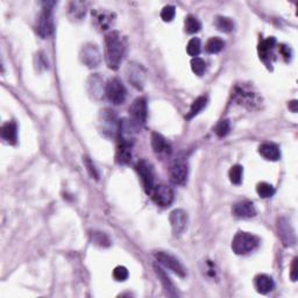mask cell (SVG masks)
<instances>
[{
    "label": "cell",
    "instance_id": "obj_1",
    "mask_svg": "<svg viewBox=\"0 0 298 298\" xmlns=\"http://www.w3.org/2000/svg\"><path fill=\"white\" fill-rule=\"evenodd\" d=\"M126 51L125 39L119 31H111L105 37V61L107 67L117 70Z\"/></svg>",
    "mask_w": 298,
    "mask_h": 298
},
{
    "label": "cell",
    "instance_id": "obj_2",
    "mask_svg": "<svg viewBox=\"0 0 298 298\" xmlns=\"http://www.w3.org/2000/svg\"><path fill=\"white\" fill-rule=\"evenodd\" d=\"M259 238L247 232H238L232 241V249L238 255H245L253 252L259 246Z\"/></svg>",
    "mask_w": 298,
    "mask_h": 298
},
{
    "label": "cell",
    "instance_id": "obj_3",
    "mask_svg": "<svg viewBox=\"0 0 298 298\" xmlns=\"http://www.w3.org/2000/svg\"><path fill=\"white\" fill-rule=\"evenodd\" d=\"M105 94L110 102L114 105L122 104L126 99V89L121 81L118 78H112L106 83L105 85Z\"/></svg>",
    "mask_w": 298,
    "mask_h": 298
},
{
    "label": "cell",
    "instance_id": "obj_4",
    "mask_svg": "<svg viewBox=\"0 0 298 298\" xmlns=\"http://www.w3.org/2000/svg\"><path fill=\"white\" fill-rule=\"evenodd\" d=\"M136 171L139 174L140 179H141L142 185L145 188V191L148 194H151L154 189V169L153 165L150 164L146 160H141L137 162L136 164Z\"/></svg>",
    "mask_w": 298,
    "mask_h": 298
},
{
    "label": "cell",
    "instance_id": "obj_5",
    "mask_svg": "<svg viewBox=\"0 0 298 298\" xmlns=\"http://www.w3.org/2000/svg\"><path fill=\"white\" fill-rule=\"evenodd\" d=\"M81 61L88 68H97L102 62V54L96 45L88 44L82 48L81 54Z\"/></svg>",
    "mask_w": 298,
    "mask_h": 298
},
{
    "label": "cell",
    "instance_id": "obj_6",
    "mask_svg": "<svg viewBox=\"0 0 298 298\" xmlns=\"http://www.w3.org/2000/svg\"><path fill=\"white\" fill-rule=\"evenodd\" d=\"M131 121L139 127L143 125L147 119V102L145 98H136L130 106Z\"/></svg>",
    "mask_w": 298,
    "mask_h": 298
},
{
    "label": "cell",
    "instance_id": "obj_7",
    "mask_svg": "<svg viewBox=\"0 0 298 298\" xmlns=\"http://www.w3.org/2000/svg\"><path fill=\"white\" fill-rule=\"evenodd\" d=\"M155 257H156V260L161 263V265L164 266L165 268L170 269L173 273L179 275V276L180 277L185 276V274H186L185 268L183 267L182 263H180L179 261L177 260L175 256H173L171 254L164 253V252H159V253L155 254Z\"/></svg>",
    "mask_w": 298,
    "mask_h": 298
},
{
    "label": "cell",
    "instance_id": "obj_8",
    "mask_svg": "<svg viewBox=\"0 0 298 298\" xmlns=\"http://www.w3.org/2000/svg\"><path fill=\"white\" fill-rule=\"evenodd\" d=\"M151 197L157 205L169 206L174 200V191L168 185H157L154 186L153 191H151Z\"/></svg>",
    "mask_w": 298,
    "mask_h": 298
},
{
    "label": "cell",
    "instance_id": "obj_9",
    "mask_svg": "<svg viewBox=\"0 0 298 298\" xmlns=\"http://www.w3.org/2000/svg\"><path fill=\"white\" fill-rule=\"evenodd\" d=\"M37 33L41 37H48L53 33V14L50 7H45L37 20Z\"/></svg>",
    "mask_w": 298,
    "mask_h": 298
},
{
    "label": "cell",
    "instance_id": "obj_10",
    "mask_svg": "<svg viewBox=\"0 0 298 298\" xmlns=\"http://www.w3.org/2000/svg\"><path fill=\"white\" fill-rule=\"evenodd\" d=\"M169 220H170V225L171 228H173L175 236H179V234H182L186 228L188 216H186L184 211L180 210V209H177V210H174L171 212L170 217H169Z\"/></svg>",
    "mask_w": 298,
    "mask_h": 298
},
{
    "label": "cell",
    "instance_id": "obj_11",
    "mask_svg": "<svg viewBox=\"0 0 298 298\" xmlns=\"http://www.w3.org/2000/svg\"><path fill=\"white\" fill-rule=\"evenodd\" d=\"M232 211H233L234 216L240 218V219H249V218L256 216V209H255L253 203L248 202V200L236 203Z\"/></svg>",
    "mask_w": 298,
    "mask_h": 298
},
{
    "label": "cell",
    "instance_id": "obj_12",
    "mask_svg": "<svg viewBox=\"0 0 298 298\" xmlns=\"http://www.w3.org/2000/svg\"><path fill=\"white\" fill-rule=\"evenodd\" d=\"M188 165L185 162H175L170 170V179L174 184L183 185L188 179Z\"/></svg>",
    "mask_w": 298,
    "mask_h": 298
},
{
    "label": "cell",
    "instance_id": "obj_13",
    "mask_svg": "<svg viewBox=\"0 0 298 298\" xmlns=\"http://www.w3.org/2000/svg\"><path fill=\"white\" fill-rule=\"evenodd\" d=\"M279 236L285 246L295 245L296 238H295L294 230L291 228L290 224L284 218H281L279 220Z\"/></svg>",
    "mask_w": 298,
    "mask_h": 298
},
{
    "label": "cell",
    "instance_id": "obj_14",
    "mask_svg": "<svg viewBox=\"0 0 298 298\" xmlns=\"http://www.w3.org/2000/svg\"><path fill=\"white\" fill-rule=\"evenodd\" d=\"M102 112V124L103 127H104V132H108L112 135L118 134L119 121L117 120V116L113 113V111L105 110Z\"/></svg>",
    "mask_w": 298,
    "mask_h": 298
},
{
    "label": "cell",
    "instance_id": "obj_15",
    "mask_svg": "<svg viewBox=\"0 0 298 298\" xmlns=\"http://www.w3.org/2000/svg\"><path fill=\"white\" fill-rule=\"evenodd\" d=\"M128 79L134 87H136L137 89H142L143 83H145L146 78V74L145 70L140 67L139 64H132L128 65Z\"/></svg>",
    "mask_w": 298,
    "mask_h": 298
},
{
    "label": "cell",
    "instance_id": "obj_16",
    "mask_svg": "<svg viewBox=\"0 0 298 298\" xmlns=\"http://www.w3.org/2000/svg\"><path fill=\"white\" fill-rule=\"evenodd\" d=\"M259 153L261 156L265 157L268 161H277L281 157L280 149L274 143H262L259 147Z\"/></svg>",
    "mask_w": 298,
    "mask_h": 298
},
{
    "label": "cell",
    "instance_id": "obj_17",
    "mask_svg": "<svg viewBox=\"0 0 298 298\" xmlns=\"http://www.w3.org/2000/svg\"><path fill=\"white\" fill-rule=\"evenodd\" d=\"M275 45H276V39H275V37H268V39L263 40L259 45L260 59L262 60L263 62L268 63V60H270V57L273 56V50Z\"/></svg>",
    "mask_w": 298,
    "mask_h": 298
},
{
    "label": "cell",
    "instance_id": "obj_18",
    "mask_svg": "<svg viewBox=\"0 0 298 298\" xmlns=\"http://www.w3.org/2000/svg\"><path fill=\"white\" fill-rule=\"evenodd\" d=\"M274 281L271 279L270 276H268V275H257L256 277H255V288H256L257 292H260V294H268V292H270L274 289Z\"/></svg>",
    "mask_w": 298,
    "mask_h": 298
},
{
    "label": "cell",
    "instance_id": "obj_19",
    "mask_svg": "<svg viewBox=\"0 0 298 298\" xmlns=\"http://www.w3.org/2000/svg\"><path fill=\"white\" fill-rule=\"evenodd\" d=\"M87 13V4L82 1H73L69 4L68 14L71 20H81Z\"/></svg>",
    "mask_w": 298,
    "mask_h": 298
},
{
    "label": "cell",
    "instance_id": "obj_20",
    "mask_svg": "<svg viewBox=\"0 0 298 298\" xmlns=\"http://www.w3.org/2000/svg\"><path fill=\"white\" fill-rule=\"evenodd\" d=\"M16 125L15 122L8 121L6 124L2 125L1 127V137L5 140L7 143L14 145L16 142Z\"/></svg>",
    "mask_w": 298,
    "mask_h": 298
},
{
    "label": "cell",
    "instance_id": "obj_21",
    "mask_svg": "<svg viewBox=\"0 0 298 298\" xmlns=\"http://www.w3.org/2000/svg\"><path fill=\"white\" fill-rule=\"evenodd\" d=\"M96 20H97V25L99 26L100 30H106L111 27L112 24H113L114 14L108 12V11H103V12L96 14Z\"/></svg>",
    "mask_w": 298,
    "mask_h": 298
},
{
    "label": "cell",
    "instance_id": "obj_22",
    "mask_svg": "<svg viewBox=\"0 0 298 298\" xmlns=\"http://www.w3.org/2000/svg\"><path fill=\"white\" fill-rule=\"evenodd\" d=\"M214 25L220 31L224 33H230L234 30V22L232 21L230 18H226V16H217L214 20Z\"/></svg>",
    "mask_w": 298,
    "mask_h": 298
},
{
    "label": "cell",
    "instance_id": "obj_23",
    "mask_svg": "<svg viewBox=\"0 0 298 298\" xmlns=\"http://www.w3.org/2000/svg\"><path fill=\"white\" fill-rule=\"evenodd\" d=\"M206 104H208V98H206L205 96L198 97V98H197L193 103V105H191L190 112H189V114L186 116V118H188V119L194 118V116H197V114H198L199 112L205 107Z\"/></svg>",
    "mask_w": 298,
    "mask_h": 298
},
{
    "label": "cell",
    "instance_id": "obj_24",
    "mask_svg": "<svg viewBox=\"0 0 298 298\" xmlns=\"http://www.w3.org/2000/svg\"><path fill=\"white\" fill-rule=\"evenodd\" d=\"M225 42L223 41L220 37H211L208 42H206L205 49L209 54H218L223 50Z\"/></svg>",
    "mask_w": 298,
    "mask_h": 298
},
{
    "label": "cell",
    "instance_id": "obj_25",
    "mask_svg": "<svg viewBox=\"0 0 298 298\" xmlns=\"http://www.w3.org/2000/svg\"><path fill=\"white\" fill-rule=\"evenodd\" d=\"M155 270H156V274H157V276H159L160 281H161L163 286H164V289L168 291V294L170 295V296H176V292H175V286H174L173 283L170 282V280H169L167 274H165L164 271H163L162 269L159 268V267H155Z\"/></svg>",
    "mask_w": 298,
    "mask_h": 298
},
{
    "label": "cell",
    "instance_id": "obj_26",
    "mask_svg": "<svg viewBox=\"0 0 298 298\" xmlns=\"http://www.w3.org/2000/svg\"><path fill=\"white\" fill-rule=\"evenodd\" d=\"M151 147H153L155 153H162V151H164L165 148H167L165 139L161 134L153 133L151 134Z\"/></svg>",
    "mask_w": 298,
    "mask_h": 298
},
{
    "label": "cell",
    "instance_id": "obj_27",
    "mask_svg": "<svg viewBox=\"0 0 298 298\" xmlns=\"http://www.w3.org/2000/svg\"><path fill=\"white\" fill-rule=\"evenodd\" d=\"M184 25H185L186 33H189V34L198 33V31L200 30V28H202V25H200L199 20L194 15L186 16Z\"/></svg>",
    "mask_w": 298,
    "mask_h": 298
},
{
    "label": "cell",
    "instance_id": "obj_28",
    "mask_svg": "<svg viewBox=\"0 0 298 298\" xmlns=\"http://www.w3.org/2000/svg\"><path fill=\"white\" fill-rule=\"evenodd\" d=\"M256 193L261 198H269L275 194V189L273 185L268 184V183L261 182L256 186Z\"/></svg>",
    "mask_w": 298,
    "mask_h": 298
},
{
    "label": "cell",
    "instance_id": "obj_29",
    "mask_svg": "<svg viewBox=\"0 0 298 298\" xmlns=\"http://www.w3.org/2000/svg\"><path fill=\"white\" fill-rule=\"evenodd\" d=\"M200 48H202V45H200V40L197 39V37H194L189 41L188 45H186V51L190 56L197 57L200 53Z\"/></svg>",
    "mask_w": 298,
    "mask_h": 298
},
{
    "label": "cell",
    "instance_id": "obj_30",
    "mask_svg": "<svg viewBox=\"0 0 298 298\" xmlns=\"http://www.w3.org/2000/svg\"><path fill=\"white\" fill-rule=\"evenodd\" d=\"M191 69L197 76H202L203 74L205 73L206 69V63L204 62V60H202L200 57H194L191 60Z\"/></svg>",
    "mask_w": 298,
    "mask_h": 298
},
{
    "label": "cell",
    "instance_id": "obj_31",
    "mask_svg": "<svg viewBox=\"0 0 298 298\" xmlns=\"http://www.w3.org/2000/svg\"><path fill=\"white\" fill-rule=\"evenodd\" d=\"M230 130H231L230 121H228V120H220L216 127H214V133H216L219 137H224L230 133Z\"/></svg>",
    "mask_w": 298,
    "mask_h": 298
},
{
    "label": "cell",
    "instance_id": "obj_32",
    "mask_svg": "<svg viewBox=\"0 0 298 298\" xmlns=\"http://www.w3.org/2000/svg\"><path fill=\"white\" fill-rule=\"evenodd\" d=\"M242 174H243V169L241 165L237 164L233 165L230 170V179L233 184H240L242 180Z\"/></svg>",
    "mask_w": 298,
    "mask_h": 298
},
{
    "label": "cell",
    "instance_id": "obj_33",
    "mask_svg": "<svg viewBox=\"0 0 298 298\" xmlns=\"http://www.w3.org/2000/svg\"><path fill=\"white\" fill-rule=\"evenodd\" d=\"M92 241L98 246H110V239L105 233L102 232H93L92 233Z\"/></svg>",
    "mask_w": 298,
    "mask_h": 298
},
{
    "label": "cell",
    "instance_id": "obj_34",
    "mask_svg": "<svg viewBox=\"0 0 298 298\" xmlns=\"http://www.w3.org/2000/svg\"><path fill=\"white\" fill-rule=\"evenodd\" d=\"M113 277L119 282H124L128 279V270L124 266H118L114 268L113 270Z\"/></svg>",
    "mask_w": 298,
    "mask_h": 298
},
{
    "label": "cell",
    "instance_id": "obj_35",
    "mask_svg": "<svg viewBox=\"0 0 298 298\" xmlns=\"http://www.w3.org/2000/svg\"><path fill=\"white\" fill-rule=\"evenodd\" d=\"M175 14H176V8L171 5H168V6L163 7L162 12H161V18L163 21L169 22L171 21L175 18Z\"/></svg>",
    "mask_w": 298,
    "mask_h": 298
},
{
    "label": "cell",
    "instance_id": "obj_36",
    "mask_svg": "<svg viewBox=\"0 0 298 298\" xmlns=\"http://www.w3.org/2000/svg\"><path fill=\"white\" fill-rule=\"evenodd\" d=\"M98 79H99L98 76H92V77H91V79H90L91 82H89V84H90V87H91L90 92L93 93V96H97V94H98V96H100V94H102L103 84L96 85L97 82H98Z\"/></svg>",
    "mask_w": 298,
    "mask_h": 298
},
{
    "label": "cell",
    "instance_id": "obj_37",
    "mask_svg": "<svg viewBox=\"0 0 298 298\" xmlns=\"http://www.w3.org/2000/svg\"><path fill=\"white\" fill-rule=\"evenodd\" d=\"M85 165H87V169L89 171V174L92 176V179L94 177V179H98V174H97V170L96 168H94L93 163L89 160V157H85Z\"/></svg>",
    "mask_w": 298,
    "mask_h": 298
},
{
    "label": "cell",
    "instance_id": "obj_38",
    "mask_svg": "<svg viewBox=\"0 0 298 298\" xmlns=\"http://www.w3.org/2000/svg\"><path fill=\"white\" fill-rule=\"evenodd\" d=\"M291 280H297V259H294V262H292L291 266Z\"/></svg>",
    "mask_w": 298,
    "mask_h": 298
},
{
    "label": "cell",
    "instance_id": "obj_39",
    "mask_svg": "<svg viewBox=\"0 0 298 298\" xmlns=\"http://www.w3.org/2000/svg\"><path fill=\"white\" fill-rule=\"evenodd\" d=\"M297 104H298L297 100H292V102L289 103V108H290L294 113H296L297 112Z\"/></svg>",
    "mask_w": 298,
    "mask_h": 298
}]
</instances>
